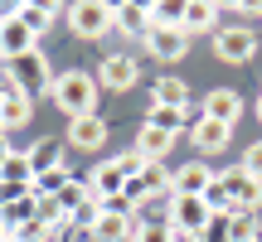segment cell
I'll return each instance as SVG.
<instances>
[{
  "instance_id": "8fae6325",
  "label": "cell",
  "mask_w": 262,
  "mask_h": 242,
  "mask_svg": "<svg viewBox=\"0 0 262 242\" xmlns=\"http://www.w3.org/2000/svg\"><path fill=\"white\" fill-rule=\"evenodd\" d=\"M146 49L160 58V63H175V58L189 54V34L185 29H146Z\"/></svg>"
},
{
  "instance_id": "8d00e7d4",
  "label": "cell",
  "mask_w": 262,
  "mask_h": 242,
  "mask_svg": "<svg viewBox=\"0 0 262 242\" xmlns=\"http://www.w3.org/2000/svg\"><path fill=\"white\" fill-rule=\"evenodd\" d=\"M257 242H262V233H257Z\"/></svg>"
},
{
  "instance_id": "ba28073f",
  "label": "cell",
  "mask_w": 262,
  "mask_h": 242,
  "mask_svg": "<svg viewBox=\"0 0 262 242\" xmlns=\"http://www.w3.org/2000/svg\"><path fill=\"white\" fill-rule=\"evenodd\" d=\"M34 218H39V199L29 194V189H25V194H5V199H0V228H5L10 237H19Z\"/></svg>"
},
{
  "instance_id": "9c48e42d",
  "label": "cell",
  "mask_w": 262,
  "mask_h": 242,
  "mask_svg": "<svg viewBox=\"0 0 262 242\" xmlns=\"http://www.w3.org/2000/svg\"><path fill=\"white\" fill-rule=\"evenodd\" d=\"M209 184H214V170L204 160H189V165H180L170 175V199H199Z\"/></svg>"
},
{
  "instance_id": "9a60e30c",
  "label": "cell",
  "mask_w": 262,
  "mask_h": 242,
  "mask_svg": "<svg viewBox=\"0 0 262 242\" xmlns=\"http://www.w3.org/2000/svg\"><path fill=\"white\" fill-rule=\"evenodd\" d=\"M204 116H209V121H224V126H233V121L243 116V97H238L233 87H214V92L204 97Z\"/></svg>"
},
{
  "instance_id": "d6986e66",
  "label": "cell",
  "mask_w": 262,
  "mask_h": 242,
  "mask_svg": "<svg viewBox=\"0 0 262 242\" xmlns=\"http://www.w3.org/2000/svg\"><path fill=\"white\" fill-rule=\"evenodd\" d=\"M141 218H117V213H102L93 223V242H131V233H136Z\"/></svg>"
},
{
  "instance_id": "5b68a950",
  "label": "cell",
  "mask_w": 262,
  "mask_h": 242,
  "mask_svg": "<svg viewBox=\"0 0 262 242\" xmlns=\"http://www.w3.org/2000/svg\"><path fill=\"white\" fill-rule=\"evenodd\" d=\"M214 54L224 58V63H248V58L257 54V34L248 25H219L214 29Z\"/></svg>"
},
{
  "instance_id": "836d02e7",
  "label": "cell",
  "mask_w": 262,
  "mask_h": 242,
  "mask_svg": "<svg viewBox=\"0 0 262 242\" xmlns=\"http://www.w3.org/2000/svg\"><path fill=\"white\" fill-rule=\"evenodd\" d=\"M10 155H15V150H10V136H0V165H5Z\"/></svg>"
},
{
  "instance_id": "277c9868",
  "label": "cell",
  "mask_w": 262,
  "mask_h": 242,
  "mask_svg": "<svg viewBox=\"0 0 262 242\" xmlns=\"http://www.w3.org/2000/svg\"><path fill=\"white\" fill-rule=\"evenodd\" d=\"M5 68H10V83H15V87H25L29 97H34V92H49V87H54V78H49V58L39 54V49L19 54L15 63H5Z\"/></svg>"
},
{
  "instance_id": "4316f807",
  "label": "cell",
  "mask_w": 262,
  "mask_h": 242,
  "mask_svg": "<svg viewBox=\"0 0 262 242\" xmlns=\"http://www.w3.org/2000/svg\"><path fill=\"white\" fill-rule=\"evenodd\" d=\"M131 242H180V237H175V228H170L165 218H141Z\"/></svg>"
},
{
  "instance_id": "30bf717a",
  "label": "cell",
  "mask_w": 262,
  "mask_h": 242,
  "mask_svg": "<svg viewBox=\"0 0 262 242\" xmlns=\"http://www.w3.org/2000/svg\"><path fill=\"white\" fill-rule=\"evenodd\" d=\"M136 58L131 54H107L102 68H97V87H112V92H131L136 87Z\"/></svg>"
},
{
  "instance_id": "52a82bcc",
  "label": "cell",
  "mask_w": 262,
  "mask_h": 242,
  "mask_svg": "<svg viewBox=\"0 0 262 242\" xmlns=\"http://www.w3.org/2000/svg\"><path fill=\"white\" fill-rule=\"evenodd\" d=\"M29 116H34V97L5 78V83H0V126L19 131V126H29Z\"/></svg>"
},
{
  "instance_id": "ffe728a7",
  "label": "cell",
  "mask_w": 262,
  "mask_h": 242,
  "mask_svg": "<svg viewBox=\"0 0 262 242\" xmlns=\"http://www.w3.org/2000/svg\"><path fill=\"white\" fill-rule=\"evenodd\" d=\"M170 146H175V136H170V131H160V126H146V121H141V131H136V150H141L146 160H160Z\"/></svg>"
},
{
  "instance_id": "d590c367",
  "label": "cell",
  "mask_w": 262,
  "mask_h": 242,
  "mask_svg": "<svg viewBox=\"0 0 262 242\" xmlns=\"http://www.w3.org/2000/svg\"><path fill=\"white\" fill-rule=\"evenodd\" d=\"M78 242H93V237H78Z\"/></svg>"
},
{
  "instance_id": "ac0fdd59",
  "label": "cell",
  "mask_w": 262,
  "mask_h": 242,
  "mask_svg": "<svg viewBox=\"0 0 262 242\" xmlns=\"http://www.w3.org/2000/svg\"><path fill=\"white\" fill-rule=\"evenodd\" d=\"M25 155H29V170H34V175H49V170H58V165H63V146H58L54 136L34 140Z\"/></svg>"
},
{
  "instance_id": "cb8c5ba5",
  "label": "cell",
  "mask_w": 262,
  "mask_h": 242,
  "mask_svg": "<svg viewBox=\"0 0 262 242\" xmlns=\"http://www.w3.org/2000/svg\"><path fill=\"white\" fill-rule=\"evenodd\" d=\"M88 199H93V189H88V179H78V175H73V179H68V189H63V194L54 199V204H58V213H63V218H73L78 208L88 204Z\"/></svg>"
},
{
  "instance_id": "f1b7e54d",
  "label": "cell",
  "mask_w": 262,
  "mask_h": 242,
  "mask_svg": "<svg viewBox=\"0 0 262 242\" xmlns=\"http://www.w3.org/2000/svg\"><path fill=\"white\" fill-rule=\"evenodd\" d=\"M199 199L209 204V213H233V204H228V194H224V184H219V175H214V184H209Z\"/></svg>"
},
{
  "instance_id": "d6a6232c",
  "label": "cell",
  "mask_w": 262,
  "mask_h": 242,
  "mask_svg": "<svg viewBox=\"0 0 262 242\" xmlns=\"http://www.w3.org/2000/svg\"><path fill=\"white\" fill-rule=\"evenodd\" d=\"M243 170L253 179H262V140H253V146H248V155H243Z\"/></svg>"
},
{
  "instance_id": "44dd1931",
  "label": "cell",
  "mask_w": 262,
  "mask_h": 242,
  "mask_svg": "<svg viewBox=\"0 0 262 242\" xmlns=\"http://www.w3.org/2000/svg\"><path fill=\"white\" fill-rule=\"evenodd\" d=\"M150 107H175V112H185V107H189V87L185 83H180V78H160V83H156V102H150Z\"/></svg>"
},
{
  "instance_id": "6da1fadb",
  "label": "cell",
  "mask_w": 262,
  "mask_h": 242,
  "mask_svg": "<svg viewBox=\"0 0 262 242\" xmlns=\"http://www.w3.org/2000/svg\"><path fill=\"white\" fill-rule=\"evenodd\" d=\"M97 73H88V68H68V73L54 78V87H49V97H54L58 112H68V121L78 116H93L97 112Z\"/></svg>"
},
{
  "instance_id": "e0dca14e",
  "label": "cell",
  "mask_w": 262,
  "mask_h": 242,
  "mask_svg": "<svg viewBox=\"0 0 262 242\" xmlns=\"http://www.w3.org/2000/svg\"><path fill=\"white\" fill-rule=\"evenodd\" d=\"M214 25H219V5H209V0L180 5V29H185V34H199V29H214Z\"/></svg>"
},
{
  "instance_id": "74e56055",
  "label": "cell",
  "mask_w": 262,
  "mask_h": 242,
  "mask_svg": "<svg viewBox=\"0 0 262 242\" xmlns=\"http://www.w3.org/2000/svg\"><path fill=\"white\" fill-rule=\"evenodd\" d=\"M257 15H262V10H257Z\"/></svg>"
},
{
  "instance_id": "1f68e13d",
  "label": "cell",
  "mask_w": 262,
  "mask_h": 242,
  "mask_svg": "<svg viewBox=\"0 0 262 242\" xmlns=\"http://www.w3.org/2000/svg\"><path fill=\"white\" fill-rule=\"evenodd\" d=\"M102 213H117V218H136V204H131L126 194H112V199H102Z\"/></svg>"
},
{
  "instance_id": "603a6c76",
  "label": "cell",
  "mask_w": 262,
  "mask_h": 242,
  "mask_svg": "<svg viewBox=\"0 0 262 242\" xmlns=\"http://www.w3.org/2000/svg\"><path fill=\"white\" fill-rule=\"evenodd\" d=\"M68 179H73V175H68V165H58V170H49V175H34L29 194H34V199H58L68 189Z\"/></svg>"
},
{
  "instance_id": "5bb4252c",
  "label": "cell",
  "mask_w": 262,
  "mask_h": 242,
  "mask_svg": "<svg viewBox=\"0 0 262 242\" xmlns=\"http://www.w3.org/2000/svg\"><path fill=\"white\" fill-rule=\"evenodd\" d=\"M189 140H194V150H228V140H233V126H224V121H209V116H199L194 126H189Z\"/></svg>"
},
{
  "instance_id": "7c38bea8",
  "label": "cell",
  "mask_w": 262,
  "mask_h": 242,
  "mask_svg": "<svg viewBox=\"0 0 262 242\" xmlns=\"http://www.w3.org/2000/svg\"><path fill=\"white\" fill-rule=\"evenodd\" d=\"M68 146H73V150H102L107 146V121L97 116V112L68 121Z\"/></svg>"
},
{
  "instance_id": "7402d4cb",
  "label": "cell",
  "mask_w": 262,
  "mask_h": 242,
  "mask_svg": "<svg viewBox=\"0 0 262 242\" xmlns=\"http://www.w3.org/2000/svg\"><path fill=\"white\" fill-rule=\"evenodd\" d=\"M112 29H126V34H141V39H146V29H150L146 5H112Z\"/></svg>"
},
{
  "instance_id": "7a4b0ae2",
  "label": "cell",
  "mask_w": 262,
  "mask_h": 242,
  "mask_svg": "<svg viewBox=\"0 0 262 242\" xmlns=\"http://www.w3.org/2000/svg\"><path fill=\"white\" fill-rule=\"evenodd\" d=\"M219 184H224V194H228V204H233V213H257V204H262V179H253L243 165L224 170V175H219Z\"/></svg>"
},
{
  "instance_id": "d4e9b609",
  "label": "cell",
  "mask_w": 262,
  "mask_h": 242,
  "mask_svg": "<svg viewBox=\"0 0 262 242\" xmlns=\"http://www.w3.org/2000/svg\"><path fill=\"white\" fill-rule=\"evenodd\" d=\"M15 19H19V25H25L34 39H39L49 25H54V5H15Z\"/></svg>"
},
{
  "instance_id": "2e32d148",
  "label": "cell",
  "mask_w": 262,
  "mask_h": 242,
  "mask_svg": "<svg viewBox=\"0 0 262 242\" xmlns=\"http://www.w3.org/2000/svg\"><path fill=\"white\" fill-rule=\"evenodd\" d=\"M88 189H93L97 199H112V194H122L126 189V175H122V165L117 160H102V165L88 175Z\"/></svg>"
},
{
  "instance_id": "83f0119b",
  "label": "cell",
  "mask_w": 262,
  "mask_h": 242,
  "mask_svg": "<svg viewBox=\"0 0 262 242\" xmlns=\"http://www.w3.org/2000/svg\"><path fill=\"white\" fill-rule=\"evenodd\" d=\"M228 237L233 242H257V218L253 213H228Z\"/></svg>"
},
{
  "instance_id": "4fadbf2b",
  "label": "cell",
  "mask_w": 262,
  "mask_h": 242,
  "mask_svg": "<svg viewBox=\"0 0 262 242\" xmlns=\"http://www.w3.org/2000/svg\"><path fill=\"white\" fill-rule=\"evenodd\" d=\"M29 49H39V39L29 34V29L19 25L15 15L0 19V58H5V63H15V58H19V54H29Z\"/></svg>"
},
{
  "instance_id": "3957f363",
  "label": "cell",
  "mask_w": 262,
  "mask_h": 242,
  "mask_svg": "<svg viewBox=\"0 0 262 242\" xmlns=\"http://www.w3.org/2000/svg\"><path fill=\"white\" fill-rule=\"evenodd\" d=\"M68 25H73L78 39H107L112 34V5H102V0L68 5Z\"/></svg>"
},
{
  "instance_id": "8992f818",
  "label": "cell",
  "mask_w": 262,
  "mask_h": 242,
  "mask_svg": "<svg viewBox=\"0 0 262 242\" xmlns=\"http://www.w3.org/2000/svg\"><path fill=\"white\" fill-rule=\"evenodd\" d=\"M209 218H214V213H209L204 199H170V218H165V223L175 228V237H189V242H194L209 228Z\"/></svg>"
},
{
  "instance_id": "e575fe53",
  "label": "cell",
  "mask_w": 262,
  "mask_h": 242,
  "mask_svg": "<svg viewBox=\"0 0 262 242\" xmlns=\"http://www.w3.org/2000/svg\"><path fill=\"white\" fill-rule=\"evenodd\" d=\"M10 242H25V237H10Z\"/></svg>"
},
{
  "instance_id": "4dcf8cb0",
  "label": "cell",
  "mask_w": 262,
  "mask_h": 242,
  "mask_svg": "<svg viewBox=\"0 0 262 242\" xmlns=\"http://www.w3.org/2000/svg\"><path fill=\"white\" fill-rule=\"evenodd\" d=\"M112 160L122 165V175H126V179H136L141 170H146V155H141V150H126V155H112Z\"/></svg>"
},
{
  "instance_id": "f546056e",
  "label": "cell",
  "mask_w": 262,
  "mask_h": 242,
  "mask_svg": "<svg viewBox=\"0 0 262 242\" xmlns=\"http://www.w3.org/2000/svg\"><path fill=\"white\" fill-rule=\"evenodd\" d=\"M194 242H233V237H228V213H214V218H209V228Z\"/></svg>"
},
{
  "instance_id": "484cf974",
  "label": "cell",
  "mask_w": 262,
  "mask_h": 242,
  "mask_svg": "<svg viewBox=\"0 0 262 242\" xmlns=\"http://www.w3.org/2000/svg\"><path fill=\"white\" fill-rule=\"evenodd\" d=\"M141 189H146V199H156V194H170V170L160 165V160H146V170H141Z\"/></svg>"
}]
</instances>
